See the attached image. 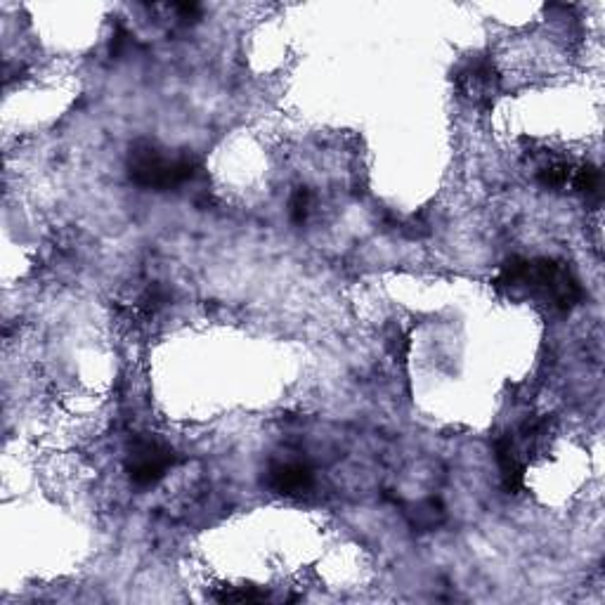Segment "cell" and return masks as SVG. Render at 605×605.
I'll use <instances>...</instances> for the list:
<instances>
[{
	"instance_id": "cell-4",
	"label": "cell",
	"mask_w": 605,
	"mask_h": 605,
	"mask_svg": "<svg viewBox=\"0 0 605 605\" xmlns=\"http://www.w3.org/2000/svg\"><path fill=\"white\" fill-rule=\"evenodd\" d=\"M457 83H459V90L468 97V100L485 102L492 97L497 78H494V69L490 62H473L457 76Z\"/></svg>"
},
{
	"instance_id": "cell-6",
	"label": "cell",
	"mask_w": 605,
	"mask_h": 605,
	"mask_svg": "<svg viewBox=\"0 0 605 605\" xmlns=\"http://www.w3.org/2000/svg\"><path fill=\"white\" fill-rule=\"evenodd\" d=\"M310 208H312V197L310 192L301 187V190L294 192V197L289 201V216L294 220L296 225H303L305 220L310 216Z\"/></svg>"
},
{
	"instance_id": "cell-2",
	"label": "cell",
	"mask_w": 605,
	"mask_h": 605,
	"mask_svg": "<svg viewBox=\"0 0 605 605\" xmlns=\"http://www.w3.org/2000/svg\"><path fill=\"white\" fill-rule=\"evenodd\" d=\"M175 452L154 438H138L130 445L126 473L138 487H152L175 466Z\"/></svg>"
},
{
	"instance_id": "cell-5",
	"label": "cell",
	"mask_w": 605,
	"mask_h": 605,
	"mask_svg": "<svg viewBox=\"0 0 605 605\" xmlns=\"http://www.w3.org/2000/svg\"><path fill=\"white\" fill-rule=\"evenodd\" d=\"M572 187L587 199H598L601 197V171L594 166L577 168L575 175H572Z\"/></svg>"
},
{
	"instance_id": "cell-3",
	"label": "cell",
	"mask_w": 605,
	"mask_h": 605,
	"mask_svg": "<svg viewBox=\"0 0 605 605\" xmlns=\"http://www.w3.org/2000/svg\"><path fill=\"white\" fill-rule=\"evenodd\" d=\"M312 483H315L312 471L305 464H298V461L272 464L268 471L270 490L286 494V497H298V494H305L312 487Z\"/></svg>"
},
{
	"instance_id": "cell-1",
	"label": "cell",
	"mask_w": 605,
	"mask_h": 605,
	"mask_svg": "<svg viewBox=\"0 0 605 605\" xmlns=\"http://www.w3.org/2000/svg\"><path fill=\"white\" fill-rule=\"evenodd\" d=\"M199 164L192 156H166L149 142H138L128 154V175L142 190L166 192L197 178Z\"/></svg>"
}]
</instances>
